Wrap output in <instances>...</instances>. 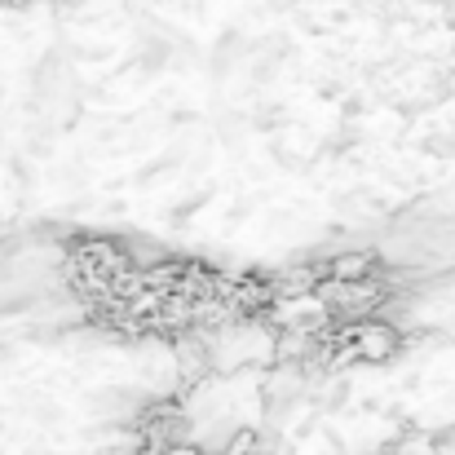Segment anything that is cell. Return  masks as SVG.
Returning a JSON list of instances; mask_svg holds the SVG:
<instances>
[{"instance_id":"1","label":"cell","mask_w":455,"mask_h":455,"mask_svg":"<svg viewBox=\"0 0 455 455\" xmlns=\"http://www.w3.org/2000/svg\"><path fill=\"white\" fill-rule=\"evenodd\" d=\"M142 447L138 455H235L230 447H199V443H177V447H159V443H147V438H138Z\"/></svg>"}]
</instances>
